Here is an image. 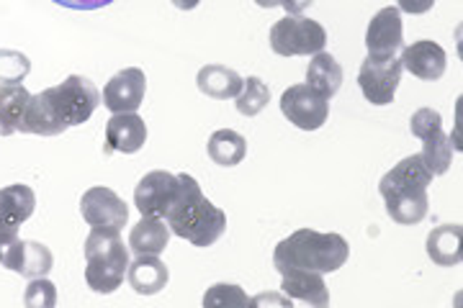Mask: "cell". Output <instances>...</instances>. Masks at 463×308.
I'll list each match as a JSON object with an SVG mask.
<instances>
[{
    "instance_id": "obj_8",
    "label": "cell",
    "mask_w": 463,
    "mask_h": 308,
    "mask_svg": "<svg viewBox=\"0 0 463 308\" xmlns=\"http://www.w3.org/2000/svg\"><path fill=\"white\" fill-rule=\"evenodd\" d=\"M281 114L301 131H317L327 124L330 100L309 85H291L281 96Z\"/></svg>"
},
{
    "instance_id": "obj_7",
    "label": "cell",
    "mask_w": 463,
    "mask_h": 308,
    "mask_svg": "<svg viewBox=\"0 0 463 308\" xmlns=\"http://www.w3.org/2000/svg\"><path fill=\"white\" fill-rule=\"evenodd\" d=\"M399 82H402V62L397 60V54H392V57L368 54L365 57L361 72H358V85H361V93L371 106L394 103Z\"/></svg>"
},
{
    "instance_id": "obj_10",
    "label": "cell",
    "mask_w": 463,
    "mask_h": 308,
    "mask_svg": "<svg viewBox=\"0 0 463 308\" xmlns=\"http://www.w3.org/2000/svg\"><path fill=\"white\" fill-rule=\"evenodd\" d=\"M181 191V180L173 173L165 170H155L147 173L145 178L137 182V191H134V206L142 216H157V219H165V213L170 211L173 201L178 198Z\"/></svg>"
},
{
    "instance_id": "obj_22",
    "label": "cell",
    "mask_w": 463,
    "mask_h": 308,
    "mask_svg": "<svg viewBox=\"0 0 463 308\" xmlns=\"http://www.w3.org/2000/svg\"><path fill=\"white\" fill-rule=\"evenodd\" d=\"M307 85L330 100L343 88V67L327 51H317V54H312V62L307 67Z\"/></svg>"
},
{
    "instance_id": "obj_23",
    "label": "cell",
    "mask_w": 463,
    "mask_h": 308,
    "mask_svg": "<svg viewBox=\"0 0 463 308\" xmlns=\"http://www.w3.org/2000/svg\"><path fill=\"white\" fill-rule=\"evenodd\" d=\"M196 85L203 96L214 98V100H230L240 96L242 90V78L224 65H206L201 67L196 75Z\"/></svg>"
},
{
    "instance_id": "obj_33",
    "label": "cell",
    "mask_w": 463,
    "mask_h": 308,
    "mask_svg": "<svg viewBox=\"0 0 463 308\" xmlns=\"http://www.w3.org/2000/svg\"><path fill=\"white\" fill-rule=\"evenodd\" d=\"M291 298L283 293V295H279V293H263V295H255V298H250V306H281V308H291Z\"/></svg>"
},
{
    "instance_id": "obj_6",
    "label": "cell",
    "mask_w": 463,
    "mask_h": 308,
    "mask_svg": "<svg viewBox=\"0 0 463 308\" xmlns=\"http://www.w3.org/2000/svg\"><path fill=\"white\" fill-rule=\"evenodd\" d=\"M327 32L319 21L307 16H286L270 26V49L281 57H301L325 51Z\"/></svg>"
},
{
    "instance_id": "obj_27",
    "label": "cell",
    "mask_w": 463,
    "mask_h": 308,
    "mask_svg": "<svg viewBox=\"0 0 463 308\" xmlns=\"http://www.w3.org/2000/svg\"><path fill=\"white\" fill-rule=\"evenodd\" d=\"M237 103V111L242 116H252L263 114L265 106L270 103V90H268V85H265L260 78H248V80H242V90H240V96L234 98Z\"/></svg>"
},
{
    "instance_id": "obj_26",
    "label": "cell",
    "mask_w": 463,
    "mask_h": 308,
    "mask_svg": "<svg viewBox=\"0 0 463 308\" xmlns=\"http://www.w3.org/2000/svg\"><path fill=\"white\" fill-rule=\"evenodd\" d=\"M425 167L432 175H446L450 160H453V145L443 131H435L432 136L422 139V152H420Z\"/></svg>"
},
{
    "instance_id": "obj_3",
    "label": "cell",
    "mask_w": 463,
    "mask_h": 308,
    "mask_svg": "<svg viewBox=\"0 0 463 308\" xmlns=\"http://www.w3.org/2000/svg\"><path fill=\"white\" fill-rule=\"evenodd\" d=\"M350 257V247L340 234H322L315 229H298L283 239L273 252V267L281 273L286 267L312 270V273H337Z\"/></svg>"
},
{
    "instance_id": "obj_4",
    "label": "cell",
    "mask_w": 463,
    "mask_h": 308,
    "mask_svg": "<svg viewBox=\"0 0 463 308\" xmlns=\"http://www.w3.org/2000/svg\"><path fill=\"white\" fill-rule=\"evenodd\" d=\"M85 283L93 293L109 295L121 288L129 270V249L124 247L118 231L90 229L85 239Z\"/></svg>"
},
{
    "instance_id": "obj_24",
    "label": "cell",
    "mask_w": 463,
    "mask_h": 308,
    "mask_svg": "<svg viewBox=\"0 0 463 308\" xmlns=\"http://www.w3.org/2000/svg\"><path fill=\"white\" fill-rule=\"evenodd\" d=\"M32 93L24 85H0V136L21 131Z\"/></svg>"
},
{
    "instance_id": "obj_28",
    "label": "cell",
    "mask_w": 463,
    "mask_h": 308,
    "mask_svg": "<svg viewBox=\"0 0 463 308\" xmlns=\"http://www.w3.org/2000/svg\"><path fill=\"white\" fill-rule=\"evenodd\" d=\"M32 72V60L18 49H0V85H21Z\"/></svg>"
},
{
    "instance_id": "obj_32",
    "label": "cell",
    "mask_w": 463,
    "mask_h": 308,
    "mask_svg": "<svg viewBox=\"0 0 463 308\" xmlns=\"http://www.w3.org/2000/svg\"><path fill=\"white\" fill-rule=\"evenodd\" d=\"M52 3L70 8V11H99V8L111 5L114 0H52Z\"/></svg>"
},
{
    "instance_id": "obj_35",
    "label": "cell",
    "mask_w": 463,
    "mask_h": 308,
    "mask_svg": "<svg viewBox=\"0 0 463 308\" xmlns=\"http://www.w3.org/2000/svg\"><path fill=\"white\" fill-rule=\"evenodd\" d=\"M312 3H315V0H279V5L286 8V14H288V16H301Z\"/></svg>"
},
{
    "instance_id": "obj_16",
    "label": "cell",
    "mask_w": 463,
    "mask_h": 308,
    "mask_svg": "<svg viewBox=\"0 0 463 308\" xmlns=\"http://www.w3.org/2000/svg\"><path fill=\"white\" fill-rule=\"evenodd\" d=\"M147 145V124L137 114H114L106 121L103 154H134Z\"/></svg>"
},
{
    "instance_id": "obj_5",
    "label": "cell",
    "mask_w": 463,
    "mask_h": 308,
    "mask_svg": "<svg viewBox=\"0 0 463 308\" xmlns=\"http://www.w3.org/2000/svg\"><path fill=\"white\" fill-rule=\"evenodd\" d=\"M47 96H50L54 114L67 129L85 124L100 103L99 88L83 75H70L65 82L47 88Z\"/></svg>"
},
{
    "instance_id": "obj_21",
    "label": "cell",
    "mask_w": 463,
    "mask_h": 308,
    "mask_svg": "<svg viewBox=\"0 0 463 308\" xmlns=\"http://www.w3.org/2000/svg\"><path fill=\"white\" fill-rule=\"evenodd\" d=\"M170 227L165 219L157 216H142V221L129 234V249L134 255H163L170 242Z\"/></svg>"
},
{
    "instance_id": "obj_37",
    "label": "cell",
    "mask_w": 463,
    "mask_h": 308,
    "mask_svg": "<svg viewBox=\"0 0 463 308\" xmlns=\"http://www.w3.org/2000/svg\"><path fill=\"white\" fill-rule=\"evenodd\" d=\"M255 3H258L260 8H276V5H279V0H255Z\"/></svg>"
},
{
    "instance_id": "obj_25",
    "label": "cell",
    "mask_w": 463,
    "mask_h": 308,
    "mask_svg": "<svg viewBox=\"0 0 463 308\" xmlns=\"http://www.w3.org/2000/svg\"><path fill=\"white\" fill-rule=\"evenodd\" d=\"M248 154V139L232 129H219L209 139V157L222 167H234Z\"/></svg>"
},
{
    "instance_id": "obj_34",
    "label": "cell",
    "mask_w": 463,
    "mask_h": 308,
    "mask_svg": "<svg viewBox=\"0 0 463 308\" xmlns=\"http://www.w3.org/2000/svg\"><path fill=\"white\" fill-rule=\"evenodd\" d=\"M435 0H397V8L402 14H410V16H422L428 14Z\"/></svg>"
},
{
    "instance_id": "obj_15",
    "label": "cell",
    "mask_w": 463,
    "mask_h": 308,
    "mask_svg": "<svg viewBox=\"0 0 463 308\" xmlns=\"http://www.w3.org/2000/svg\"><path fill=\"white\" fill-rule=\"evenodd\" d=\"M399 62H402V70H407L414 78L432 82L446 75L448 57L440 44H435L430 39H420L410 47H402Z\"/></svg>"
},
{
    "instance_id": "obj_19",
    "label": "cell",
    "mask_w": 463,
    "mask_h": 308,
    "mask_svg": "<svg viewBox=\"0 0 463 308\" xmlns=\"http://www.w3.org/2000/svg\"><path fill=\"white\" fill-rule=\"evenodd\" d=\"M461 224H443L428 234V257L440 267H456L461 265Z\"/></svg>"
},
{
    "instance_id": "obj_31",
    "label": "cell",
    "mask_w": 463,
    "mask_h": 308,
    "mask_svg": "<svg viewBox=\"0 0 463 308\" xmlns=\"http://www.w3.org/2000/svg\"><path fill=\"white\" fill-rule=\"evenodd\" d=\"M410 131L417 139H428L435 131H443V116L432 111V108H420L410 118Z\"/></svg>"
},
{
    "instance_id": "obj_14",
    "label": "cell",
    "mask_w": 463,
    "mask_h": 308,
    "mask_svg": "<svg viewBox=\"0 0 463 308\" xmlns=\"http://www.w3.org/2000/svg\"><path fill=\"white\" fill-rule=\"evenodd\" d=\"M404 47L402 36V11L397 5L381 8L376 16L371 18L368 32H365V49L373 57H392Z\"/></svg>"
},
{
    "instance_id": "obj_9",
    "label": "cell",
    "mask_w": 463,
    "mask_h": 308,
    "mask_svg": "<svg viewBox=\"0 0 463 308\" xmlns=\"http://www.w3.org/2000/svg\"><path fill=\"white\" fill-rule=\"evenodd\" d=\"M80 213H83L85 224L90 229L118 231V234L129 221L127 203L106 185H93L85 191L83 198H80Z\"/></svg>"
},
{
    "instance_id": "obj_1",
    "label": "cell",
    "mask_w": 463,
    "mask_h": 308,
    "mask_svg": "<svg viewBox=\"0 0 463 308\" xmlns=\"http://www.w3.org/2000/svg\"><path fill=\"white\" fill-rule=\"evenodd\" d=\"M432 178L435 175L425 167L420 154L404 157L381 178L379 193L386 201V213L392 216V221L402 227H414L428 216V185H432Z\"/></svg>"
},
{
    "instance_id": "obj_36",
    "label": "cell",
    "mask_w": 463,
    "mask_h": 308,
    "mask_svg": "<svg viewBox=\"0 0 463 308\" xmlns=\"http://www.w3.org/2000/svg\"><path fill=\"white\" fill-rule=\"evenodd\" d=\"M199 3L201 0H173V5H175V8H181V11H194Z\"/></svg>"
},
{
    "instance_id": "obj_2",
    "label": "cell",
    "mask_w": 463,
    "mask_h": 308,
    "mask_svg": "<svg viewBox=\"0 0 463 308\" xmlns=\"http://www.w3.org/2000/svg\"><path fill=\"white\" fill-rule=\"evenodd\" d=\"M181 191L173 201L165 221L175 237H181L194 247H212L227 231V213L214 206L206 195L201 193V185L191 175H178Z\"/></svg>"
},
{
    "instance_id": "obj_17",
    "label": "cell",
    "mask_w": 463,
    "mask_h": 308,
    "mask_svg": "<svg viewBox=\"0 0 463 308\" xmlns=\"http://www.w3.org/2000/svg\"><path fill=\"white\" fill-rule=\"evenodd\" d=\"M283 283L281 291L291 298V301H301L307 306L325 308L330 303V291L325 285L322 273H312V270H298V267H286L281 270Z\"/></svg>"
},
{
    "instance_id": "obj_11",
    "label": "cell",
    "mask_w": 463,
    "mask_h": 308,
    "mask_svg": "<svg viewBox=\"0 0 463 308\" xmlns=\"http://www.w3.org/2000/svg\"><path fill=\"white\" fill-rule=\"evenodd\" d=\"M36 209V195L29 185L14 182L0 188V247L16 242L18 229L32 219Z\"/></svg>"
},
{
    "instance_id": "obj_12",
    "label": "cell",
    "mask_w": 463,
    "mask_h": 308,
    "mask_svg": "<svg viewBox=\"0 0 463 308\" xmlns=\"http://www.w3.org/2000/svg\"><path fill=\"white\" fill-rule=\"evenodd\" d=\"M147 78L139 67H127L116 72L103 88V106L111 114H137V108L145 103Z\"/></svg>"
},
{
    "instance_id": "obj_18",
    "label": "cell",
    "mask_w": 463,
    "mask_h": 308,
    "mask_svg": "<svg viewBox=\"0 0 463 308\" xmlns=\"http://www.w3.org/2000/svg\"><path fill=\"white\" fill-rule=\"evenodd\" d=\"M127 280H129L134 293L157 295L167 285L170 270L165 267V262L160 260V255H137V260L129 262Z\"/></svg>"
},
{
    "instance_id": "obj_13",
    "label": "cell",
    "mask_w": 463,
    "mask_h": 308,
    "mask_svg": "<svg viewBox=\"0 0 463 308\" xmlns=\"http://www.w3.org/2000/svg\"><path fill=\"white\" fill-rule=\"evenodd\" d=\"M0 265L11 273L21 277H47V273L54 265L50 247L39 242H26V239H16V242L0 247Z\"/></svg>"
},
{
    "instance_id": "obj_30",
    "label": "cell",
    "mask_w": 463,
    "mask_h": 308,
    "mask_svg": "<svg viewBox=\"0 0 463 308\" xmlns=\"http://www.w3.org/2000/svg\"><path fill=\"white\" fill-rule=\"evenodd\" d=\"M24 303L29 308H52L57 303V288L47 277H32L29 288L24 293Z\"/></svg>"
},
{
    "instance_id": "obj_20",
    "label": "cell",
    "mask_w": 463,
    "mask_h": 308,
    "mask_svg": "<svg viewBox=\"0 0 463 308\" xmlns=\"http://www.w3.org/2000/svg\"><path fill=\"white\" fill-rule=\"evenodd\" d=\"M24 134H36V136H60L67 126L57 118L54 108H52L50 96L47 90L36 93L26 106V114H24V124H21Z\"/></svg>"
},
{
    "instance_id": "obj_29",
    "label": "cell",
    "mask_w": 463,
    "mask_h": 308,
    "mask_svg": "<svg viewBox=\"0 0 463 308\" xmlns=\"http://www.w3.org/2000/svg\"><path fill=\"white\" fill-rule=\"evenodd\" d=\"M203 306L214 308H248L250 298L240 285H232V283H216L212 285L206 295H203Z\"/></svg>"
}]
</instances>
